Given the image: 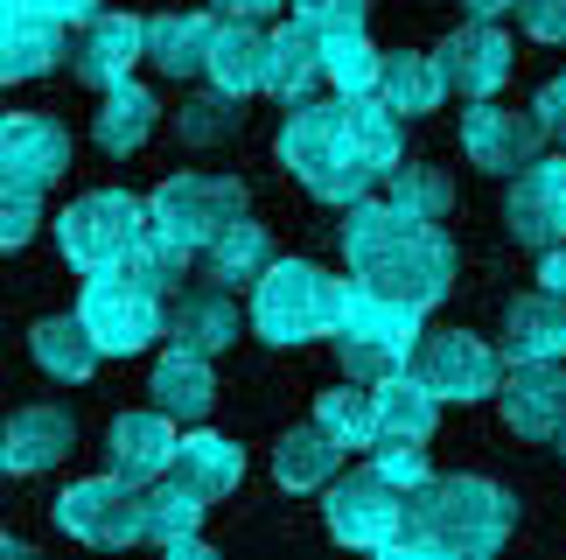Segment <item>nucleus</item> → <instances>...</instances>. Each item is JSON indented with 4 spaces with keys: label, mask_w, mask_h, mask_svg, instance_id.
I'll return each mask as SVG.
<instances>
[{
    "label": "nucleus",
    "mask_w": 566,
    "mask_h": 560,
    "mask_svg": "<svg viewBox=\"0 0 566 560\" xmlns=\"http://www.w3.org/2000/svg\"><path fill=\"white\" fill-rule=\"evenodd\" d=\"M511 14L532 42H566V0H511Z\"/></svg>",
    "instance_id": "obj_41"
},
{
    "label": "nucleus",
    "mask_w": 566,
    "mask_h": 560,
    "mask_svg": "<svg viewBox=\"0 0 566 560\" xmlns=\"http://www.w3.org/2000/svg\"><path fill=\"white\" fill-rule=\"evenodd\" d=\"M77 315H84V330H92V343H98L105 357H134L155 336H168V301L147 288L140 273H126V267L84 273Z\"/></svg>",
    "instance_id": "obj_6"
},
{
    "label": "nucleus",
    "mask_w": 566,
    "mask_h": 560,
    "mask_svg": "<svg viewBox=\"0 0 566 560\" xmlns=\"http://www.w3.org/2000/svg\"><path fill=\"white\" fill-rule=\"evenodd\" d=\"M231 105H238V98H224V92H217V84H210V98H196V105H189L182 134H189V141H217V134H224V126L238 120Z\"/></svg>",
    "instance_id": "obj_43"
},
{
    "label": "nucleus",
    "mask_w": 566,
    "mask_h": 560,
    "mask_svg": "<svg viewBox=\"0 0 566 560\" xmlns=\"http://www.w3.org/2000/svg\"><path fill=\"white\" fill-rule=\"evenodd\" d=\"M336 357L350 378H385V372H406L412 364V343H420V309L399 294L371 288V280H343V309H336Z\"/></svg>",
    "instance_id": "obj_4"
},
{
    "label": "nucleus",
    "mask_w": 566,
    "mask_h": 560,
    "mask_svg": "<svg viewBox=\"0 0 566 560\" xmlns=\"http://www.w3.org/2000/svg\"><path fill=\"white\" fill-rule=\"evenodd\" d=\"M71 168V134L50 113H0V183L50 189Z\"/></svg>",
    "instance_id": "obj_17"
},
{
    "label": "nucleus",
    "mask_w": 566,
    "mask_h": 560,
    "mask_svg": "<svg viewBox=\"0 0 566 560\" xmlns=\"http://www.w3.org/2000/svg\"><path fill=\"white\" fill-rule=\"evenodd\" d=\"M301 21H315L322 35L329 29H364V14H371V0H294Z\"/></svg>",
    "instance_id": "obj_42"
},
{
    "label": "nucleus",
    "mask_w": 566,
    "mask_h": 560,
    "mask_svg": "<svg viewBox=\"0 0 566 560\" xmlns=\"http://www.w3.org/2000/svg\"><path fill=\"white\" fill-rule=\"evenodd\" d=\"M203 77H210L224 98H252V92H266V29H259V21H238V14H217V35H210Z\"/></svg>",
    "instance_id": "obj_21"
},
{
    "label": "nucleus",
    "mask_w": 566,
    "mask_h": 560,
    "mask_svg": "<svg viewBox=\"0 0 566 560\" xmlns=\"http://www.w3.org/2000/svg\"><path fill=\"white\" fill-rule=\"evenodd\" d=\"M0 8H29V14H50L63 29H77V21L98 14V0H0Z\"/></svg>",
    "instance_id": "obj_45"
},
{
    "label": "nucleus",
    "mask_w": 566,
    "mask_h": 560,
    "mask_svg": "<svg viewBox=\"0 0 566 560\" xmlns=\"http://www.w3.org/2000/svg\"><path fill=\"white\" fill-rule=\"evenodd\" d=\"M29 351H35V364L50 378H63V385H84L98 372V343H92V330H84V315H42L35 330H29Z\"/></svg>",
    "instance_id": "obj_30"
},
{
    "label": "nucleus",
    "mask_w": 566,
    "mask_h": 560,
    "mask_svg": "<svg viewBox=\"0 0 566 560\" xmlns=\"http://www.w3.org/2000/svg\"><path fill=\"white\" fill-rule=\"evenodd\" d=\"M210 35H217L210 8H196V14H147V63H155L161 77H203Z\"/></svg>",
    "instance_id": "obj_26"
},
{
    "label": "nucleus",
    "mask_w": 566,
    "mask_h": 560,
    "mask_svg": "<svg viewBox=\"0 0 566 560\" xmlns=\"http://www.w3.org/2000/svg\"><path fill=\"white\" fill-rule=\"evenodd\" d=\"M203 498H196L189 484H176V477H155L140 490V540H155V547H168V540H182V532H196L203 526Z\"/></svg>",
    "instance_id": "obj_35"
},
{
    "label": "nucleus",
    "mask_w": 566,
    "mask_h": 560,
    "mask_svg": "<svg viewBox=\"0 0 566 560\" xmlns=\"http://www.w3.org/2000/svg\"><path fill=\"white\" fill-rule=\"evenodd\" d=\"M238 288H224V280H196V288H176V309H168V336L182 343V351H231L238 336Z\"/></svg>",
    "instance_id": "obj_20"
},
{
    "label": "nucleus",
    "mask_w": 566,
    "mask_h": 560,
    "mask_svg": "<svg viewBox=\"0 0 566 560\" xmlns=\"http://www.w3.org/2000/svg\"><path fill=\"white\" fill-rule=\"evenodd\" d=\"M378 63H385V50H371L364 29H329L322 35V84H336V98L378 92Z\"/></svg>",
    "instance_id": "obj_34"
},
{
    "label": "nucleus",
    "mask_w": 566,
    "mask_h": 560,
    "mask_svg": "<svg viewBox=\"0 0 566 560\" xmlns=\"http://www.w3.org/2000/svg\"><path fill=\"white\" fill-rule=\"evenodd\" d=\"M147 204L126 197V189H84V197L56 218V246L77 273H98V267H126L134 246L147 239Z\"/></svg>",
    "instance_id": "obj_7"
},
{
    "label": "nucleus",
    "mask_w": 566,
    "mask_h": 560,
    "mask_svg": "<svg viewBox=\"0 0 566 560\" xmlns=\"http://www.w3.org/2000/svg\"><path fill=\"white\" fill-rule=\"evenodd\" d=\"M336 469H343V442H329L315 421H308V427H287V435H280V448H273L280 490H329Z\"/></svg>",
    "instance_id": "obj_31"
},
{
    "label": "nucleus",
    "mask_w": 566,
    "mask_h": 560,
    "mask_svg": "<svg viewBox=\"0 0 566 560\" xmlns=\"http://www.w3.org/2000/svg\"><path fill=\"white\" fill-rule=\"evenodd\" d=\"M134 63H147V21L140 14H113L98 8L92 21H77V42H71V71L105 92V84L134 77Z\"/></svg>",
    "instance_id": "obj_15"
},
{
    "label": "nucleus",
    "mask_w": 566,
    "mask_h": 560,
    "mask_svg": "<svg viewBox=\"0 0 566 560\" xmlns=\"http://www.w3.org/2000/svg\"><path fill=\"white\" fill-rule=\"evenodd\" d=\"M315 427H322L329 442H343V456H350V448H371V442H378L371 385L350 378V385H329V393H315Z\"/></svg>",
    "instance_id": "obj_36"
},
{
    "label": "nucleus",
    "mask_w": 566,
    "mask_h": 560,
    "mask_svg": "<svg viewBox=\"0 0 566 560\" xmlns=\"http://www.w3.org/2000/svg\"><path fill=\"white\" fill-rule=\"evenodd\" d=\"M280 8H287V0H210V14H238V21H266Z\"/></svg>",
    "instance_id": "obj_47"
},
{
    "label": "nucleus",
    "mask_w": 566,
    "mask_h": 560,
    "mask_svg": "<svg viewBox=\"0 0 566 560\" xmlns=\"http://www.w3.org/2000/svg\"><path fill=\"white\" fill-rule=\"evenodd\" d=\"M504 225H511V239L532 246V252L566 239V155H532L525 168H511Z\"/></svg>",
    "instance_id": "obj_12"
},
{
    "label": "nucleus",
    "mask_w": 566,
    "mask_h": 560,
    "mask_svg": "<svg viewBox=\"0 0 566 560\" xmlns=\"http://www.w3.org/2000/svg\"><path fill=\"white\" fill-rule=\"evenodd\" d=\"M155 120H161V98L147 92V84L119 77V84H105V98H98V126H92V134H98L105 155H134V147H147Z\"/></svg>",
    "instance_id": "obj_29"
},
{
    "label": "nucleus",
    "mask_w": 566,
    "mask_h": 560,
    "mask_svg": "<svg viewBox=\"0 0 566 560\" xmlns=\"http://www.w3.org/2000/svg\"><path fill=\"white\" fill-rule=\"evenodd\" d=\"M71 442H77V421L63 406H21L0 427V469L8 477H42V469H56L71 456Z\"/></svg>",
    "instance_id": "obj_18"
},
{
    "label": "nucleus",
    "mask_w": 566,
    "mask_h": 560,
    "mask_svg": "<svg viewBox=\"0 0 566 560\" xmlns=\"http://www.w3.org/2000/svg\"><path fill=\"white\" fill-rule=\"evenodd\" d=\"M147 393H155V406H161L168 421H203L210 406H217V372H210L203 351H182V343H176V351H161Z\"/></svg>",
    "instance_id": "obj_27"
},
{
    "label": "nucleus",
    "mask_w": 566,
    "mask_h": 560,
    "mask_svg": "<svg viewBox=\"0 0 566 560\" xmlns=\"http://www.w3.org/2000/svg\"><path fill=\"white\" fill-rule=\"evenodd\" d=\"M378 98H385L399 120H420V113H433V105L448 98V84H441V63H433V56H420V50H399V56H385V63H378Z\"/></svg>",
    "instance_id": "obj_32"
},
{
    "label": "nucleus",
    "mask_w": 566,
    "mask_h": 560,
    "mask_svg": "<svg viewBox=\"0 0 566 560\" xmlns=\"http://www.w3.org/2000/svg\"><path fill=\"white\" fill-rule=\"evenodd\" d=\"M538 120L532 113H511V105H496V98H469V113H462V155L469 168H490V176H511V168H525L538 155Z\"/></svg>",
    "instance_id": "obj_16"
},
{
    "label": "nucleus",
    "mask_w": 566,
    "mask_h": 560,
    "mask_svg": "<svg viewBox=\"0 0 566 560\" xmlns=\"http://www.w3.org/2000/svg\"><path fill=\"white\" fill-rule=\"evenodd\" d=\"M322 519H329V540H343V547H364V553H406V490H399V484H385L378 469H350V477H329Z\"/></svg>",
    "instance_id": "obj_8"
},
{
    "label": "nucleus",
    "mask_w": 566,
    "mask_h": 560,
    "mask_svg": "<svg viewBox=\"0 0 566 560\" xmlns=\"http://www.w3.org/2000/svg\"><path fill=\"white\" fill-rule=\"evenodd\" d=\"M532 120H538V134H546V141H559V155H566V77H553L546 92H538Z\"/></svg>",
    "instance_id": "obj_44"
},
{
    "label": "nucleus",
    "mask_w": 566,
    "mask_h": 560,
    "mask_svg": "<svg viewBox=\"0 0 566 560\" xmlns=\"http://www.w3.org/2000/svg\"><path fill=\"white\" fill-rule=\"evenodd\" d=\"M280 168L308 189V197L350 210L357 197H371V189L385 183L378 162L364 155V141L350 134V113L336 105H287V126H280Z\"/></svg>",
    "instance_id": "obj_3"
},
{
    "label": "nucleus",
    "mask_w": 566,
    "mask_h": 560,
    "mask_svg": "<svg viewBox=\"0 0 566 560\" xmlns=\"http://www.w3.org/2000/svg\"><path fill=\"white\" fill-rule=\"evenodd\" d=\"M315 84H322V29L301 21V14H287L266 35V92L280 105H308Z\"/></svg>",
    "instance_id": "obj_22"
},
{
    "label": "nucleus",
    "mask_w": 566,
    "mask_h": 560,
    "mask_svg": "<svg viewBox=\"0 0 566 560\" xmlns=\"http://www.w3.org/2000/svg\"><path fill=\"white\" fill-rule=\"evenodd\" d=\"M406 372L420 378L441 406H448V400H454V406H475V400H496L504 357H496L483 336H469V330H420Z\"/></svg>",
    "instance_id": "obj_10"
},
{
    "label": "nucleus",
    "mask_w": 566,
    "mask_h": 560,
    "mask_svg": "<svg viewBox=\"0 0 566 560\" xmlns=\"http://www.w3.org/2000/svg\"><path fill=\"white\" fill-rule=\"evenodd\" d=\"M343 260L350 280H371V288L412 301V309H441L454 288V246L433 218H406L399 204H371L357 197L343 210Z\"/></svg>",
    "instance_id": "obj_1"
},
{
    "label": "nucleus",
    "mask_w": 566,
    "mask_h": 560,
    "mask_svg": "<svg viewBox=\"0 0 566 560\" xmlns=\"http://www.w3.org/2000/svg\"><path fill=\"white\" fill-rule=\"evenodd\" d=\"M168 477L189 484L203 505H217V498H231V490H238V477H245V448L196 427V435H176V463H168Z\"/></svg>",
    "instance_id": "obj_25"
},
{
    "label": "nucleus",
    "mask_w": 566,
    "mask_h": 560,
    "mask_svg": "<svg viewBox=\"0 0 566 560\" xmlns=\"http://www.w3.org/2000/svg\"><path fill=\"white\" fill-rule=\"evenodd\" d=\"M517 498L490 477H427L406 490V553H441V560H483L511 540Z\"/></svg>",
    "instance_id": "obj_2"
},
{
    "label": "nucleus",
    "mask_w": 566,
    "mask_h": 560,
    "mask_svg": "<svg viewBox=\"0 0 566 560\" xmlns=\"http://www.w3.org/2000/svg\"><path fill=\"white\" fill-rule=\"evenodd\" d=\"M433 63H441V84L454 98H496L511 84V35L496 29V21L469 14V29H454L441 50H433Z\"/></svg>",
    "instance_id": "obj_14"
},
{
    "label": "nucleus",
    "mask_w": 566,
    "mask_h": 560,
    "mask_svg": "<svg viewBox=\"0 0 566 560\" xmlns=\"http://www.w3.org/2000/svg\"><path fill=\"white\" fill-rule=\"evenodd\" d=\"M42 189H21V183H0V252H21L42 231Z\"/></svg>",
    "instance_id": "obj_39"
},
{
    "label": "nucleus",
    "mask_w": 566,
    "mask_h": 560,
    "mask_svg": "<svg viewBox=\"0 0 566 560\" xmlns=\"http://www.w3.org/2000/svg\"><path fill=\"white\" fill-rule=\"evenodd\" d=\"M504 351L511 357H566V301L553 288L511 294V309H504Z\"/></svg>",
    "instance_id": "obj_28"
},
{
    "label": "nucleus",
    "mask_w": 566,
    "mask_h": 560,
    "mask_svg": "<svg viewBox=\"0 0 566 560\" xmlns=\"http://www.w3.org/2000/svg\"><path fill=\"white\" fill-rule=\"evenodd\" d=\"M496 406L517 442H553L566 421V364L559 357H511V372L496 378Z\"/></svg>",
    "instance_id": "obj_13"
},
{
    "label": "nucleus",
    "mask_w": 566,
    "mask_h": 560,
    "mask_svg": "<svg viewBox=\"0 0 566 560\" xmlns=\"http://www.w3.org/2000/svg\"><path fill=\"white\" fill-rule=\"evenodd\" d=\"M371 421H378V442H433L441 400L412 372H385V378H371Z\"/></svg>",
    "instance_id": "obj_24"
},
{
    "label": "nucleus",
    "mask_w": 566,
    "mask_h": 560,
    "mask_svg": "<svg viewBox=\"0 0 566 560\" xmlns=\"http://www.w3.org/2000/svg\"><path fill=\"white\" fill-rule=\"evenodd\" d=\"M462 8H469V14H483V21H496V14L511 8V0H462Z\"/></svg>",
    "instance_id": "obj_48"
},
{
    "label": "nucleus",
    "mask_w": 566,
    "mask_h": 560,
    "mask_svg": "<svg viewBox=\"0 0 566 560\" xmlns=\"http://www.w3.org/2000/svg\"><path fill=\"white\" fill-rule=\"evenodd\" d=\"M538 288H553V294L566 301V239L538 252Z\"/></svg>",
    "instance_id": "obj_46"
},
{
    "label": "nucleus",
    "mask_w": 566,
    "mask_h": 560,
    "mask_svg": "<svg viewBox=\"0 0 566 560\" xmlns=\"http://www.w3.org/2000/svg\"><path fill=\"white\" fill-rule=\"evenodd\" d=\"M105 456H113V477L126 484H155L176 463V421L161 406H140V414H119L105 427Z\"/></svg>",
    "instance_id": "obj_19"
},
{
    "label": "nucleus",
    "mask_w": 566,
    "mask_h": 560,
    "mask_svg": "<svg viewBox=\"0 0 566 560\" xmlns=\"http://www.w3.org/2000/svg\"><path fill=\"white\" fill-rule=\"evenodd\" d=\"M56 56H63V21L0 8V84H29L42 71H56Z\"/></svg>",
    "instance_id": "obj_23"
},
{
    "label": "nucleus",
    "mask_w": 566,
    "mask_h": 560,
    "mask_svg": "<svg viewBox=\"0 0 566 560\" xmlns=\"http://www.w3.org/2000/svg\"><path fill=\"white\" fill-rule=\"evenodd\" d=\"M336 309H343V280L315 260H273L252 280V330L280 351L322 343L336 330Z\"/></svg>",
    "instance_id": "obj_5"
},
{
    "label": "nucleus",
    "mask_w": 566,
    "mask_h": 560,
    "mask_svg": "<svg viewBox=\"0 0 566 560\" xmlns=\"http://www.w3.org/2000/svg\"><path fill=\"white\" fill-rule=\"evenodd\" d=\"M203 260H210V280H224V288H252V280L273 267V239H266V225L231 218V225L203 246Z\"/></svg>",
    "instance_id": "obj_33"
},
{
    "label": "nucleus",
    "mask_w": 566,
    "mask_h": 560,
    "mask_svg": "<svg viewBox=\"0 0 566 560\" xmlns=\"http://www.w3.org/2000/svg\"><path fill=\"white\" fill-rule=\"evenodd\" d=\"M371 469H378L385 484H399V490H420L433 477L427 442H371Z\"/></svg>",
    "instance_id": "obj_40"
},
{
    "label": "nucleus",
    "mask_w": 566,
    "mask_h": 560,
    "mask_svg": "<svg viewBox=\"0 0 566 560\" xmlns=\"http://www.w3.org/2000/svg\"><path fill=\"white\" fill-rule=\"evenodd\" d=\"M56 532L77 547H134L140 540V484L126 477H84L56 498Z\"/></svg>",
    "instance_id": "obj_11"
},
{
    "label": "nucleus",
    "mask_w": 566,
    "mask_h": 560,
    "mask_svg": "<svg viewBox=\"0 0 566 560\" xmlns=\"http://www.w3.org/2000/svg\"><path fill=\"white\" fill-rule=\"evenodd\" d=\"M231 218H245V183L238 176H168L147 197V225L182 252H203Z\"/></svg>",
    "instance_id": "obj_9"
},
{
    "label": "nucleus",
    "mask_w": 566,
    "mask_h": 560,
    "mask_svg": "<svg viewBox=\"0 0 566 560\" xmlns=\"http://www.w3.org/2000/svg\"><path fill=\"white\" fill-rule=\"evenodd\" d=\"M385 204H399L406 218H433V225H441L454 210V189H448V176L433 162H399L385 176Z\"/></svg>",
    "instance_id": "obj_37"
},
{
    "label": "nucleus",
    "mask_w": 566,
    "mask_h": 560,
    "mask_svg": "<svg viewBox=\"0 0 566 560\" xmlns=\"http://www.w3.org/2000/svg\"><path fill=\"white\" fill-rule=\"evenodd\" d=\"M126 273H140L147 288L168 301V294H176V280H189V252H182V246H168L161 231H147V239L134 246V260H126Z\"/></svg>",
    "instance_id": "obj_38"
},
{
    "label": "nucleus",
    "mask_w": 566,
    "mask_h": 560,
    "mask_svg": "<svg viewBox=\"0 0 566 560\" xmlns=\"http://www.w3.org/2000/svg\"><path fill=\"white\" fill-rule=\"evenodd\" d=\"M0 553H8V560H21V553H29V547H21L14 532H0Z\"/></svg>",
    "instance_id": "obj_49"
}]
</instances>
